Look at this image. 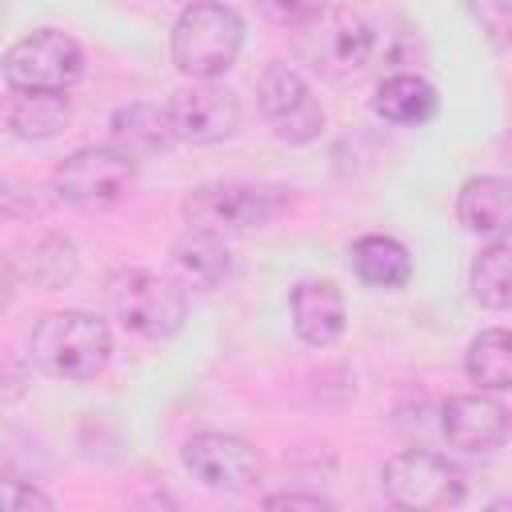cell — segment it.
<instances>
[{
	"instance_id": "1",
	"label": "cell",
	"mask_w": 512,
	"mask_h": 512,
	"mask_svg": "<svg viewBox=\"0 0 512 512\" xmlns=\"http://www.w3.org/2000/svg\"><path fill=\"white\" fill-rule=\"evenodd\" d=\"M28 352L32 364L64 384H84L96 380L112 356V332L100 316L92 312H48L44 320H36L32 336H28Z\"/></svg>"
},
{
	"instance_id": "2",
	"label": "cell",
	"mask_w": 512,
	"mask_h": 512,
	"mask_svg": "<svg viewBox=\"0 0 512 512\" xmlns=\"http://www.w3.org/2000/svg\"><path fill=\"white\" fill-rule=\"evenodd\" d=\"M244 44V20L224 0L188 4L172 24V64L192 80L224 76Z\"/></svg>"
},
{
	"instance_id": "3",
	"label": "cell",
	"mask_w": 512,
	"mask_h": 512,
	"mask_svg": "<svg viewBox=\"0 0 512 512\" xmlns=\"http://www.w3.org/2000/svg\"><path fill=\"white\" fill-rule=\"evenodd\" d=\"M292 204L288 188L280 184H252V180H212L200 184L184 196L180 212L188 220V228L200 232H252L272 224L276 216H284Z\"/></svg>"
},
{
	"instance_id": "4",
	"label": "cell",
	"mask_w": 512,
	"mask_h": 512,
	"mask_svg": "<svg viewBox=\"0 0 512 512\" xmlns=\"http://www.w3.org/2000/svg\"><path fill=\"white\" fill-rule=\"evenodd\" d=\"M108 312L132 336L168 340L184 328L188 300L172 280L148 268H124L108 280Z\"/></svg>"
},
{
	"instance_id": "5",
	"label": "cell",
	"mask_w": 512,
	"mask_h": 512,
	"mask_svg": "<svg viewBox=\"0 0 512 512\" xmlns=\"http://www.w3.org/2000/svg\"><path fill=\"white\" fill-rule=\"evenodd\" d=\"M136 184V160L120 152L116 144H88L64 156V164L52 176V188L64 204L80 212H104L120 204Z\"/></svg>"
},
{
	"instance_id": "6",
	"label": "cell",
	"mask_w": 512,
	"mask_h": 512,
	"mask_svg": "<svg viewBox=\"0 0 512 512\" xmlns=\"http://www.w3.org/2000/svg\"><path fill=\"white\" fill-rule=\"evenodd\" d=\"M84 76V52L68 32L36 28L4 52V84L12 92H68Z\"/></svg>"
},
{
	"instance_id": "7",
	"label": "cell",
	"mask_w": 512,
	"mask_h": 512,
	"mask_svg": "<svg viewBox=\"0 0 512 512\" xmlns=\"http://www.w3.org/2000/svg\"><path fill=\"white\" fill-rule=\"evenodd\" d=\"M384 496L400 508H452L464 500V472L428 448L396 452L380 472Z\"/></svg>"
},
{
	"instance_id": "8",
	"label": "cell",
	"mask_w": 512,
	"mask_h": 512,
	"mask_svg": "<svg viewBox=\"0 0 512 512\" xmlns=\"http://www.w3.org/2000/svg\"><path fill=\"white\" fill-rule=\"evenodd\" d=\"M256 100L272 132L288 144H308L324 128V108L292 64H280V60L268 64L256 80Z\"/></svg>"
},
{
	"instance_id": "9",
	"label": "cell",
	"mask_w": 512,
	"mask_h": 512,
	"mask_svg": "<svg viewBox=\"0 0 512 512\" xmlns=\"http://www.w3.org/2000/svg\"><path fill=\"white\" fill-rule=\"evenodd\" d=\"M184 468L204 484V488H224V492H244L260 480V456L248 440L232 432H196L180 448Z\"/></svg>"
},
{
	"instance_id": "10",
	"label": "cell",
	"mask_w": 512,
	"mask_h": 512,
	"mask_svg": "<svg viewBox=\"0 0 512 512\" xmlns=\"http://www.w3.org/2000/svg\"><path fill=\"white\" fill-rule=\"evenodd\" d=\"M304 28V56L328 76H348L372 56V28L352 8H324Z\"/></svg>"
},
{
	"instance_id": "11",
	"label": "cell",
	"mask_w": 512,
	"mask_h": 512,
	"mask_svg": "<svg viewBox=\"0 0 512 512\" xmlns=\"http://www.w3.org/2000/svg\"><path fill=\"white\" fill-rule=\"evenodd\" d=\"M164 108H168V124L176 140L184 144H216L240 128V100L228 88H216L208 80L172 92Z\"/></svg>"
},
{
	"instance_id": "12",
	"label": "cell",
	"mask_w": 512,
	"mask_h": 512,
	"mask_svg": "<svg viewBox=\"0 0 512 512\" xmlns=\"http://www.w3.org/2000/svg\"><path fill=\"white\" fill-rule=\"evenodd\" d=\"M440 428H444V440L460 452H492L508 440L512 416L496 396L480 388V392L448 396L440 408Z\"/></svg>"
},
{
	"instance_id": "13",
	"label": "cell",
	"mask_w": 512,
	"mask_h": 512,
	"mask_svg": "<svg viewBox=\"0 0 512 512\" xmlns=\"http://www.w3.org/2000/svg\"><path fill=\"white\" fill-rule=\"evenodd\" d=\"M288 312H292V328L304 344L312 348H328L340 340L348 312H344V296L332 280H300L288 296Z\"/></svg>"
},
{
	"instance_id": "14",
	"label": "cell",
	"mask_w": 512,
	"mask_h": 512,
	"mask_svg": "<svg viewBox=\"0 0 512 512\" xmlns=\"http://www.w3.org/2000/svg\"><path fill=\"white\" fill-rule=\"evenodd\" d=\"M456 220L464 232L484 240H504L512 232V180L508 176H472L456 192Z\"/></svg>"
},
{
	"instance_id": "15",
	"label": "cell",
	"mask_w": 512,
	"mask_h": 512,
	"mask_svg": "<svg viewBox=\"0 0 512 512\" xmlns=\"http://www.w3.org/2000/svg\"><path fill=\"white\" fill-rule=\"evenodd\" d=\"M108 128H112V144L120 152H128L132 160L168 152L172 140H176V132L168 124V108L148 104V100H132V104L116 108L112 120H108Z\"/></svg>"
},
{
	"instance_id": "16",
	"label": "cell",
	"mask_w": 512,
	"mask_h": 512,
	"mask_svg": "<svg viewBox=\"0 0 512 512\" xmlns=\"http://www.w3.org/2000/svg\"><path fill=\"white\" fill-rule=\"evenodd\" d=\"M436 108H440L436 88H432L424 76H416V72H396V76H388V80L376 88V100H372V112H376L380 120L404 124V128L432 120Z\"/></svg>"
},
{
	"instance_id": "17",
	"label": "cell",
	"mask_w": 512,
	"mask_h": 512,
	"mask_svg": "<svg viewBox=\"0 0 512 512\" xmlns=\"http://www.w3.org/2000/svg\"><path fill=\"white\" fill-rule=\"evenodd\" d=\"M72 120V100L64 92H12L4 124L20 140H48Z\"/></svg>"
},
{
	"instance_id": "18",
	"label": "cell",
	"mask_w": 512,
	"mask_h": 512,
	"mask_svg": "<svg viewBox=\"0 0 512 512\" xmlns=\"http://www.w3.org/2000/svg\"><path fill=\"white\" fill-rule=\"evenodd\" d=\"M352 268L368 288H404L412 280L408 248L384 232H368L352 244Z\"/></svg>"
},
{
	"instance_id": "19",
	"label": "cell",
	"mask_w": 512,
	"mask_h": 512,
	"mask_svg": "<svg viewBox=\"0 0 512 512\" xmlns=\"http://www.w3.org/2000/svg\"><path fill=\"white\" fill-rule=\"evenodd\" d=\"M464 372L484 392H512V328H484L468 340Z\"/></svg>"
},
{
	"instance_id": "20",
	"label": "cell",
	"mask_w": 512,
	"mask_h": 512,
	"mask_svg": "<svg viewBox=\"0 0 512 512\" xmlns=\"http://www.w3.org/2000/svg\"><path fill=\"white\" fill-rule=\"evenodd\" d=\"M172 260L180 268V276L196 288H216L228 272H232V252L228 244L216 236V232H200L192 228L176 248H172Z\"/></svg>"
},
{
	"instance_id": "21",
	"label": "cell",
	"mask_w": 512,
	"mask_h": 512,
	"mask_svg": "<svg viewBox=\"0 0 512 512\" xmlns=\"http://www.w3.org/2000/svg\"><path fill=\"white\" fill-rule=\"evenodd\" d=\"M468 288L480 308H512V244L492 240L488 248H480V256L468 268Z\"/></svg>"
},
{
	"instance_id": "22",
	"label": "cell",
	"mask_w": 512,
	"mask_h": 512,
	"mask_svg": "<svg viewBox=\"0 0 512 512\" xmlns=\"http://www.w3.org/2000/svg\"><path fill=\"white\" fill-rule=\"evenodd\" d=\"M76 276V244L64 236H44L28 248V264H24V280H32L36 288H64Z\"/></svg>"
},
{
	"instance_id": "23",
	"label": "cell",
	"mask_w": 512,
	"mask_h": 512,
	"mask_svg": "<svg viewBox=\"0 0 512 512\" xmlns=\"http://www.w3.org/2000/svg\"><path fill=\"white\" fill-rule=\"evenodd\" d=\"M468 12L496 48H512V0H468Z\"/></svg>"
},
{
	"instance_id": "24",
	"label": "cell",
	"mask_w": 512,
	"mask_h": 512,
	"mask_svg": "<svg viewBox=\"0 0 512 512\" xmlns=\"http://www.w3.org/2000/svg\"><path fill=\"white\" fill-rule=\"evenodd\" d=\"M256 4L272 24H284V28H304L328 8L324 0H256Z\"/></svg>"
},
{
	"instance_id": "25",
	"label": "cell",
	"mask_w": 512,
	"mask_h": 512,
	"mask_svg": "<svg viewBox=\"0 0 512 512\" xmlns=\"http://www.w3.org/2000/svg\"><path fill=\"white\" fill-rule=\"evenodd\" d=\"M4 508H8V512H28V508L52 512L56 504H52V496H44L40 488H32V484H24V480H4Z\"/></svg>"
},
{
	"instance_id": "26",
	"label": "cell",
	"mask_w": 512,
	"mask_h": 512,
	"mask_svg": "<svg viewBox=\"0 0 512 512\" xmlns=\"http://www.w3.org/2000/svg\"><path fill=\"white\" fill-rule=\"evenodd\" d=\"M264 508H304V512H328L332 500L316 496V492H276V496H264Z\"/></svg>"
},
{
	"instance_id": "27",
	"label": "cell",
	"mask_w": 512,
	"mask_h": 512,
	"mask_svg": "<svg viewBox=\"0 0 512 512\" xmlns=\"http://www.w3.org/2000/svg\"><path fill=\"white\" fill-rule=\"evenodd\" d=\"M188 4H212V0H188Z\"/></svg>"
}]
</instances>
